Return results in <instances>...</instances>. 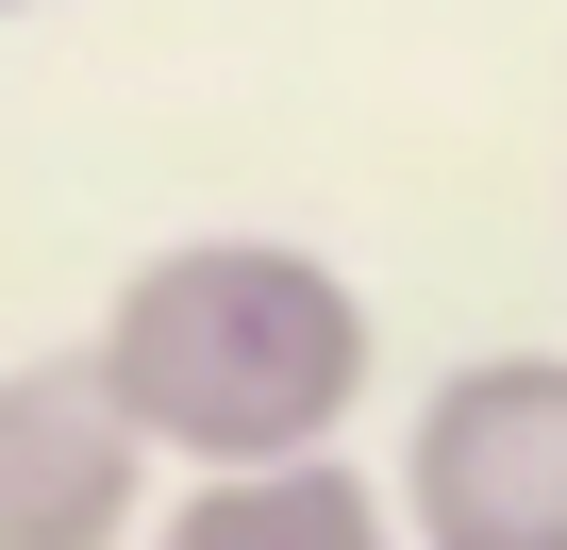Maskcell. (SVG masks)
Masks as SVG:
<instances>
[{"instance_id":"cell-1","label":"cell","mask_w":567,"mask_h":550,"mask_svg":"<svg viewBox=\"0 0 567 550\" xmlns=\"http://www.w3.org/2000/svg\"><path fill=\"white\" fill-rule=\"evenodd\" d=\"M84 367L151 450H200V484H267V467L334 450V417L368 384V301L284 234H184L117 284Z\"/></svg>"},{"instance_id":"cell-2","label":"cell","mask_w":567,"mask_h":550,"mask_svg":"<svg viewBox=\"0 0 567 550\" xmlns=\"http://www.w3.org/2000/svg\"><path fill=\"white\" fill-rule=\"evenodd\" d=\"M417 550H567V351H484L417 401L401 450Z\"/></svg>"},{"instance_id":"cell-3","label":"cell","mask_w":567,"mask_h":550,"mask_svg":"<svg viewBox=\"0 0 567 550\" xmlns=\"http://www.w3.org/2000/svg\"><path fill=\"white\" fill-rule=\"evenodd\" d=\"M151 484V434L101 401V367H0V550H117Z\"/></svg>"},{"instance_id":"cell-4","label":"cell","mask_w":567,"mask_h":550,"mask_svg":"<svg viewBox=\"0 0 567 550\" xmlns=\"http://www.w3.org/2000/svg\"><path fill=\"white\" fill-rule=\"evenodd\" d=\"M151 550H384V500L351 467H267V484H200Z\"/></svg>"}]
</instances>
